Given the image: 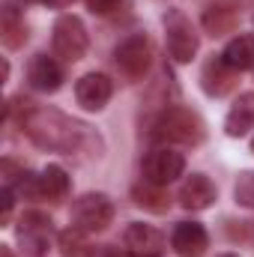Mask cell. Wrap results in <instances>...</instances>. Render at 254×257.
<instances>
[{
	"label": "cell",
	"mask_w": 254,
	"mask_h": 257,
	"mask_svg": "<svg viewBox=\"0 0 254 257\" xmlns=\"http://www.w3.org/2000/svg\"><path fill=\"white\" fill-rule=\"evenodd\" d=\"M21 126H24L27 138L36 147L54 150V153H69V156L87 138V126L84 123L66 117L63 111H54V108H36L33 102H27L24 117H21Z\"/></svg>",
	"instance_id": "6da1fadb"
},
{
	"label": "cell",
	"mask_w": 254,
	"mask_h": 257,
	"mask_svg": "<svg viewBox=\"0 0 254 257\" xmlns=\"http://www.w3.org/2000/svg\"><path fill=\"white\" fill-rule=\"evenodd\" d=\"M51 236H54V224H51L48 215H42L36 209L21 215V221H18V242L30 257L45 254L48 245H51Z\"/></svg>",
	"instance_id": "52a82bcc"
},
{
	"label": "cell",
	"mask_w": 254,
	"mask_h": 257,
	"mask_svg": "<svg viewBox=\"0 0 254 257\" xmlns=\"http://www.w3.org/2000/svg\"><path fill=\"white\" fill-rule=\"evenodd\" d=\"M233 194H236V203H242V206H251V209H254V171L239 174Z\"/></svg>",
	"instance_id": "7402d4cb"
},
{
	"label": "cell",
	"mask_w": 254,
	"mask_h": 257,
	"mask_svg": "<svg viewBox=\"0 0 254 257\" xmlns=\"http://www.w3.org/2000/svg\"><path fill=\"white\" fill-rule=\"evenodd\" d=\"M251 150H254V141H251Z\"/></svg>",
	"instance_id": "f546056e"
},
{
	"label": "cell",
	"mask_w": 254,
	"mask_h": 257,
	"mask_svg": "<svg viewBox=\"0 0 254 257\" xmlns=\"http://www.w3.org/2000/svg\"><path fill=\"white\" fill-rule=\"evenodd\" d=\"M27 81H30L33 90L54 93L63 84V66L57 63L54 57H48V54H36L30 60V66H27Z\"/></svg>",
	"instance_id": "8fae6325"
},
{
	"label": "cell",
	"mask_w": 254,
	"mask_h": 257,
	"mask_svg": "<svg viewBox=\"0 0 254 257\" xmlns=\"http://www.w3.org/2000/svg\"><path fill=\"white\" fill-rule=\"evenodd\" d=\"M224 128H227L230 138H242L245 132L254 128V93H242L233 102V108H230V114L224 120Z\"/></svg>",
	"instance_id": "9a60e30c"
},
{
	"label": "cell",
	"mask_w": 254,
	"mask_h": 257,
	"mask_svg": "<svg viewBox=\"0 0 254 257\" xmlns=\"http://www.w3.org/2000/svg\"><path fill=\"white\" fill-rule=\"evenodd\" d=\"M212 200H215V186H212L203 174H191L189 180L183 183V189H180V203H183L186 209L200 212V209L212 206Z\"/></svg>",
	"instance_id": "4fadbf2b"
},
{
	"label": "cell",
	"mask_w": 254,
	"mask_h": 257,
	"mask_svg": "<svg viewBox=\"0 0 254 257\" xmlns=\"http://www.w3.org/2000/svg\"><path fill=\"white\" fill-rule=\"evenodd\" d=\"M45 3H48V6H69L72 0H45Z\"/></svg>",
	"instance_id": "484cf974"
},
{
	"label": "cell",
	"mask_w": 254,
	"mask_h": 257,
	"mask_svg": "<svg viewBox=\"0 0 254 257\" xmlns=\"http://www.w3.org/2000/svg\"><path fill=\"white\" fill-rule=\"evenodd\" d=\"M165 33H168V51L177 63H191V57L197 54V33L191 27V21L180 9H168L165 15Z\"/></svg>",
	"instance_id": "8992f818"
},
{
	"label": "cell",
	"mask_w": 254,
	"mask_h": 257,
	"mask_svg": "<svg viewBox=\"0 0 254 257\" xmlns=\"http://www.w3.org/2000/svg\"><path fill=\"white\" fill-rule=\"evenodd\" d=\"M39 189H42V197H48V200L66 197V192H69V177H66V171L60 165H48V168L39 174Z\"/></svg>",
	"instance_id": "d6986e66"
},
{
	"label": "cell",
	"mask_w": 254,
	"mask_h": 257,
	"mask_svg": "<svg viewBox=\"0 0 254 257\" xmlns=\"http://www.w3.org/2000/svg\"><path fill=\"white\" fill-rule=\"evenodd\" d=\"M171 245H174V251L180 257H203L206 254V245H209V236H206L203 224H197V221H180L174 227Z\"/></svg>",
	"instance_id": "30bf717a"
},
{
	"label": "cell",
	"mask_w": 254,
	"mask_h": 257,
	"mask_svg": "<svg viewBox=\"0 0 254 257\" xmlns=\"http://www.w3.org/2000/svg\"><path fill=\"white\" fill-rule=\"evenodd\" d=\"M111 93H114V84H111V78L102 75V72H90V75H84V78L75 84V99H78V105L87 108V111H102V108L108 105Z\"/></svg>",
	"instance_id": "9c48e42d"
},
{
	"label": "cell",
	"mask_w": 254,
	"mask_h": 257,
	"mask_svg": "<svg viewBox=\"0 0 254 257\" xmlns=\"http://www.w3.org/2000/svg\"><path fill=\"white\" fill-rule=\"evenodd\" d=\"M153 138L162 144H183V147H194L203 141V123L200 117L189 111V108H168L162 111V117L153 126Z\"/></svg>",
	"instance_id": "7a4b0ae2"
},
{
	"label": "cell",
	"mask_w": 254,
	"mask_h": 257,
	"mask_svg": "<svg viewBox=\"0 0 254 257\" xmlns=\"http://www.w3.org/2000/svg\"><path fill=\"white\" fill-rule=\"evenodd\" d=\"M123 242L135 257H159L165 251V236L150 224H129Z\"/></svg>",
	"instance_id": "7c38bea8"
},
{
	"label": "cell",
	"mask_w": 254,
	"mask_h": 257,
	"mask_svg": "<svg viewBox=\"0 0 254 257\" xmlns=\"http://www.w3.org/2000/svg\"><path fill=\"white\" fill-rule=\"evenodd\" d=\"M24 39H27L24 18H21L12 6H6V9H3V45H6V48H18V45H24Z\"/></svg>",
	"instance_id": "44dd1931"
},
{
	"label": "cell",
	"mask_w": 254,
	"mask_h": 257,
	"mask_svg": "<svg viewBox=\"0 0 254 257\" xmlns=\"http://www.w3.org/2000/svg\"><path fill=\"white\" fill-rule=\"evenodd\" d=\"M233 24H236V12L227 9V6H212L203 15V27H206L209 36H224V33L233 30Z\"/></svg>",
	"instance_id": "ffe728a7"
},
{
	"label": "cell",
	"mask_w": 254,
	"mask_h": 257,
	"mask_svg": "<svg viewBox=\"0 0 254 257\" xmlns=\"http://www.w3.org/2000/svg\"><path fill=\"white\" fill-rule=\"evenodd\" d=\"M200 81H203V90H206L209 96H224V93H230L233 84H236V69H230L221 57H212L209 63L203 66Z\"/></svg>",
	"instance_id": "5bb4252c"
},
{
	"label": "cell",
	"mask_w": 254,
	"mask_h": 257,
	"mask_svg": "<svg viewBox=\"0 0 254 257\" xmlns=\"http://www.w3.org/2000/svg\"><path fill=\"white\" fill-rule=\"evenodd\" d=\"M221 60L230 69H236V72L251 69L254 66V36H236V39H230L227 48H224V54H221Z\"/></svg>",
	"instance_id": "2e32d148"
},
{
	"label": "cell",
	"mask_w": 254,
	"mask_h": 257,
	"mask_svg": "<svg viewBox=\"0 0 254 257\" xmlns=\"http://www.w3.org/2000/svg\"><path fill=\"white\" fill-rule=\"evenodd\" d=\"M93 12H99V15H108V12H114L117 6H120V0H84Z\"/></svg>",
	"instance_id": "603a6c76"
},
{
	"label": "cell",
	"mask_w": 254,
	"mask_h": 257,
	"mask_svg": "<svg viewBox=\"0 0 254 257\" xmlns=\"http://www.w3.org/2000/svg\"><path fill=\"white\" fill-rule=\"evenodd\" d=\"M24 3H45V0H24Z\"/></svg>",
	"instance_id": "83f0119b"
},
{
	"label": "cell",
	"mask_w": 254,
	"mask_h": 257,
	"mask_svg": "<svg viewBox=\"0 0 254 257\" xmlns=\"http://www.w3.org/2000/svg\"><path fill=\"white\" fill-rule=\"evenodd\" d=\"M57 245H60V254H63V257H93V254H96L93 242H90V239H87V233H84V230H78V227L63 230V233L57 236Z\"/></svg>",
	"instance_id": "ac0fdd59"
},
{
	"label": "cell",
	"mask_w": 254,
	"mask_h": 257,
	"mask_svg": "<svg viewBox=\"0 0 254 257\" xmlns=\"http://www.w3.org/2000/svg\"><path fill=\"white\" fill-rule=\"evenodd\" d=\"M218 257H236V254H218Z\"/></svg>",
	"instance_id": "f1b7e54d"
},
{
	"label": "cell",
	"mask_w": 254,
	"mask_h": 257,
	"mask_svg": "<svg viewBox=\"0 0 254 257\" xmlns=\"http://www.w3.org/2000/svg\"><path fill=\"white\" fill-rule=\"evenodd\" d=\"M0 257H12V251H9L6 245H0Z\"/></svg>",
	"instance_id": "4316f807"
},
{
	"label": "cell",
	"mask_w": 254,
	"mask_h": 257,
	"mask_svg": "<svg viewBox=\"0 0 254 257\" xmlns=\"http://www.w3.org/2000/svg\"><path fill=\"white\" fill-rule=\"evenodd\" d=\"M0 200H3V203H0V221L6 224L9 215H12V189H3V192H0Z\"/></svg>",
	"instance_id": "cb8c5ba5"
},
{
	"label": "cell",
	"mask_w": 254,
	"mask_h": 257,
	"mask_svg": "<svg viewBox=\"0 0 254 257\" xmlns=\"http://www.w3.org/2000/svg\"><path fill=\"white\" fill-rule=\"evenodd\" d=\"M186 171V156L171 150V147H159L153 153H147L144 159V180L156 183V186H168L177 177H183Z\"/></svg>",
	"instance_id": "ba28073f"
},
{
	"label": "cell",
	"mask_w": 254,
	"mask_h": 257,
	"mask_svg": "<svg viewBox=\"0 0 254 257\" xmlns=\"http://www.w3.org/2000/svg\"><path fill=\"white\" fill-rule=\"evenodd\" d=\"M114 218V203L108 194H81L72 203V227L84 230V233H99L111 224Z\"/></svg>",
	"instance_id": "3957f363"
},
{
	"label": "cell",
	"mask_w": 254,
	"mask_h": 257,
	"mask_svg": "<svg viewBox=\"0 0 254 257\" xmlns=\"http://www.w3.org/2000/svg\"><path fill=\"white\" fill-rule=\"evenodd\" d=\"M51 48H54V57H60L66 63H75L84 57L87 51V30H84V21L78 15H60L57 24H54V36H51Z\"/></svg>",
	"instance_id": "277c9868"
},
{
	"label": "cell",
	"mask_w": 254,
	"mask_h": 257,
	"mask_svg": "<svg viewBox=\"0 0 254 257\" xmlns=\"http://www.w3.org/2000/svg\"><path fill=\"white\" fill-rule=\"evenodd\" d=\"M102 257H135V254H132L129 248H105Z\"/></svg>",
	"instance_id": "d4e9b609"
},
{
	"label": "cell",
	"mask_w": 254,
	"mask_h": 257,
	"mask_svg": "<svg viewBox=\"0 0 254 257\" xmlns=\"http://www.w3.org/2000/svg\"><path fill=\"white\" fill-rule=\"evenodd\" d=\"M132 197H135V203H138V206H144V209H150V212H168V206H171L168 192H165L162 186L150 183V180L138 183V186L132 189Z\"/></svg>",
	"instance_id": "e0dca14e"
},
{
	"label": "cell",
	"mask_w": 254,
	"mask_h": 257,
	"mask_svg": "<svg viewBox=\"0 0 254 257\" xmlns=\"http://www.w3.org/2000/svg\"><path fill=\"white\" fill-rule=\"evenodd\" d=\"M114 60H117V69L129 81H141L147 75L150 63H153V45H150V39L144 33H132L117 45Z\"/></svg>",
	"instance_id": "5b68a950"
}]
</instances>
